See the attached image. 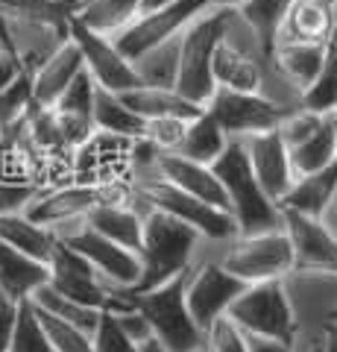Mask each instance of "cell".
Here are the masks:
<instances>
[{"instance_id": "6da1fadb", "label": "cell", "mask_w": 337, "mask_h": 352, "mask_svg": "<svg viewBox=\"0 0 337 352\" xmlns=\"http://www.w3.org/2000/svg\"><path fill=\"white\" fill-rule=\"evenodd\" d=\"M205 238L194 226L170 217L165 212H150L144 217V244H141V279L129 294H141L170 279L182 276L200 258ZM121 291V288H117Z\"/></svg>"}, {"instance_id": "7a4b0ae2", "label": "cell", "mask_w": 337, "mask_h": 352, "mask_svg": "<svg viewBox=\"0 0 337 352\" xmlns=\"http://www.w3.org/2000/svg\"><path fill=\"white\" fill-rule=\"evenodd\" d=\"M200 256L217 258L232 276L246 285L285 279L297 267L285 226L255 235H235L229 241H205Z\"/></svg>"}, {"instance_id": "3957f363", "label": "cell", "mask_w": 337, "mask_h": 352, "mask_svg": "<svg viewBox=\"0 0 337 352\" xmlns=\"http://www.w3.org/2000/svg\"><path fill=\"white\" fill-rule=\"evenodd\" d=\"M211 168L220 176L223 191L229 197V212L237 223V232L255 235V232H270V229H281V206L261 188L241 141H229L226 153Z\"/></svg>"}, {"instance_id": "277c9868", "label": "cell", "mask_w": 337, "mask_h": 352, "mask_svg": "<svg viewBox=\"0 0 337 352\" xmlns=\"http://www.w3.org/2000/svg\"><path fill=\"white\" fill-rule=\"evenodd\" d=\"M185 282H188V270L167 285L141 294L117 291L147 317L153 326V340H159V346H165L167 352H194L205 344V332L191 317L188 300H185Z\"/></svg>"}, {"instance_id": "5b68a950", "label": "cell", "mask_w": 337, "mask_h": 352, "mask_svg": "<svg viewBox=\"0 0 337 352\" xmlns=\"http://www.w3.org/2000/svg\"><path fill=\"white\" fill-rule=\"evenodd\" d=\"M235 9H209L202 12L194 24L182 32V47H179V82L176 91H182L188 100L205 103L214 97L217 82H214V53L220 41L229 32Z\"/></svg>"}, {"instance_id": "8992f818", "label": "cell", "mask_w": 337, "mask_h": 352, "mask_svg": "<svg viewBox=\"0 0 337 352\" xmlns=\"http://www.w3.org/2000/svg\"><path fill=\"white\" fill-rule=\"evenodd\" d=\"M132 182H135L138 197L150 208H156V212H165L170 217L182 220V223L194 226L205 241H229L235 235H241V232H237V223H235L232 212L197 200L194 194L182 191L173 182H167L159 170L156 173H147V176H138V179H132Z\"/></svg>"}, {"instance_id": "52a82bcc", "label": "cell", "mask_w": 337, "mask_h": 352, "mask_svg": "<svg viewBox=\"0 0 337 352\" xmlns=\"http://www.w3.org/2000/svg\"><path fill=\"white\" fill-rule=\"evenodd\" d=\"M226 317L244 335H253V338H270V340L293 344L299 335V323H297V314H293L285 279L246 285Z\"/></svg>"}, {"instance_id": "ba28073f", "label": "cell", "mask_w": 337, "mask_h": 352, "mask_svg": "<svg viewBox=\"0 0 337 352\" xmlns=\"http://www.w3.org/2000/svg\"><path fill=\"white\" fill-rule=\"evenodd\" d=\"M244 288L246 282L232 276L217 258L200 256L194 261V267L188 270V282H185V300H188L191 317L200 323L202 332H209L217 320L229 314Z\"/></svg>"}, {"instance_id": "9c48e42d", "label": "cell", "mask_w": 337, "mask_h": 352, "mask_svg": "<svg viewBox=\"0 0 337 352\" xmlns=\"http://www.w3.org/2000/svg\"><path fill=\"white\" fill-rule=\"evenodd\" d=\"M209 112L220 129L232 141H244L249 135H261V132L279 129L290 109L273 103L264 94H249V91H232V88H217L214 97L205 103Z\"/></svg>"}, {"instance_id": "30bf717a", "label": "cell", "mask_w": 337, "mask_h": 352, "mask_svg": "<svg viewBox=\"0 0 337 352\" xmlns=\"http://www.w3.org/2000/svg\"><path fill=\"white\" fill-rule=\"evenodd\" d=\"M68 36L71 41L80 47L85 71L94 76V82L115 94H126L132 88H141V76L135 71L132 59L117 47V41L103 32H94L85 24H80L77 18H71L68 24Z\"/></svg>"}, {"instance_id": "8fae6325", "label": "cell", "mask_w": 337, "mask_h": 352, "mask_svg": "<svg viewBox=\"0 0 337 352\" xmlns=\"http://www.w3.org/2000/svg\"><path fill=\"white\" fill-rule=\"evenodd\" d=\"M209 9H211L209 0H176V3L150 9V12H141L115 41L129 59H138V56H144L147 50L182 36V32L202 12H209Z\"/></svg>"}, {"instance_id": "7c38bea8", "label": "cell", "mask_w": 337, "mask_h": 352, "mask_svg": "<svg viewBox=\"0 0 337 352\" xmlns=\"http://www.w3.org/2000/svg\"><path fill=\"white\" fill-rule=\"evenodd\" d=\"M56 235L68 247L82 252V256L94 264V270L106 279V285L112 291H117V288L129 291V288H135L138 285V279H141V256L138 252L115 244L112 238L100 235L89 223L68 226V229H62V232H56Z\"/></svg>"}, {"instance_id": "4fadbf2b", "label": "cell", "mask_w": 337, "mask_h": 352, "mask_svg": "<svg viewBox=\"0 0 337 352\" xmlns=\"http://www.w3.org/2000/svg\"><path fill=\"white\" fill-rule=\"evenodd\" d=\"M47 270H50L47 285H53L59 294L71 296V300H77L89 308H100V311H112L117 305V296L112 294V288L106 285L100 273L94 270V264L82 252L68 247L65 241H59Z\"/></svg>"}, {"instance_id": "5bb4252c", "label": "cell", "mask_w": 337, "mask_h": 352, "mask_svg": "<svg viewBox=\"0 0 337 352\" xmlns=\"http://www.w3.org/2000/svg\"><path fill=\"white\" fill-rule=\"evenodd\" d=\"M285 288L297 314L299 332H317L337 314V270H302L293 267L285 276Z\"/></svg>"}, {"instance_id": "9a60e30c", "label": "cell", "mask_w": 337, "mask_h": 352, "mask_svg": "<svg viewBox=\"0 0 337 352\" xmlns=\"http://www.w3.org/2000/svg\"><path fill=\"white\" fill-rule=\"evenodd\" d=\"M106 203L103 185H82V182H62L50 185L30 203L27 214L41 226H50L53 232H62L68 226L85 223L97 206Z\"/></svg>"}, {"instance_id": "2e32d148", "label": "cell", "mask_w": 337, "mask_h": 352, "mask_svg": "<svg viewBox=\"0 0 337 352\" xmlns=\"http://www.w3.org/2000/svg\"><path fill=\"white\" fill-rule=\"evenodd\" d=\"M281 226L290 238L293 258L302 270H337V235L320 217L281 208Z\"/></svg>"}, {"instance_id": "e0dca14e", "label": "cell", "mask_w": 337, "mask_h": 352, "mask_svg": "<svg viewBox=\"0 0 337 352\" xmlns=\"http://www.w3.org/2000/svg\"><path fill=\"white\" fill-rule=\"evenodd\" d=\"M241 144L246 150V159L253 164V173L261 182V188L281 206L285 194L293 188V182H297V173H293L290 150H288L285 141H281L279 129L261 132V135H249L241 141Z\"/></svg>"}, {"instance_id": "ac0fdd59", "label": "cell", "mask_w": 337, "mask_h": 352, "mask_svg": "<svg viewBox=\"0 0 337 352\" xmlns=\"http://www.w3.org/2000/svg\"><path fill=\"white\" fill-rule=\"evenodd\" d=\"M159 173L167 182L176 185V188L194 194L197 200L229 212V197H226L220 176L214 173L211 164L185 159V156H176V153H159Z\"/></svg>"}, {"instance_id": "d6986e66", "label": "cell", "mask_w": 337, "mask_h": 352, "mask_svg": "<svg viewBox=\"0 0 337 352\" xmlns=\"http://www.w3.org/2000/svg\"><path fill=\"white\" fill-rule=\"evenodd\" d=\"M150 214V208L138 200L132 203H108V206H97L94 212L85 217V223L97 229L100 235L112 238L115 244H121L126 250H132L141 256V244H144V217Z\"/></svg>"}, {"instance_id": "ffe728a7", "label": "cell", "mask_w": 337, "mask_h": 352, "mask_svg": "<svg viewBox=\"0 0 337 352\" xmlns=\"http://www.w3.org/2000/svg\"><path fill=\"white\" fill-rule=\"evenodd\" d=\"M337 36V0H293L279 41L332 44Z\"/></svg>"}, {"instance_id": "44dd1931", "label": "cell", "mask_w": 337, "mask_h": 352, "mask_svg": "<svg viewBox=\"0 0 337 352\" xmlns=\"http://www.w3.org/2000/svg\"><path fill=\"white\" fill-rule=\"evenodd\" d=\"M85 71V62H82V53L80 47L71 41L62 44V47L53 53V56L41 65V68L32 71V88H36V106L41 109H50L62 100V94L71 88V82Z\"/></svg>"}, {"instance_id": "7402d4cb", "label": "cell", "mask_w": 337, "mask_h": 352, "mask_svg": "<svg viewBox=\"0 0 337 352\" xmlns=\"http://www.w3.org/2000/svg\"><path fill=\"white\" fill-rule=\"evenodd\" d=\"M50 279L47 264L18 252L0 238V294L12 296L18 302H27L41 285Z\"/></svg>"}, {"instance_id": "603a6c76", "label": "cell", "mask_w": 337, "mask_h": 352, "mask_svg": "<svg viewBox=\"0 0 337 352\" xmlns=\"http://www.w3.org/2000/svg\"><path fill=\"white\" fill-rule=\"evenodd\" d=\"M0 238H3L9 247H15L18 252H24V256L36 258L41 264H50L53 252L59 247V235L53 232L50 226L36 223L27 212L0 214Z\"/></svg>"}, {"instance_id": "cb8c5ba5", "label": "cell", "mask_w": 337, "mask_h": 352, "mask_svg": "<svg viewBox=\"0 0 337 352\" xmlns=\"http://www.w3.org/2000/svg\"><path fill=\"white\" fill-rule=\"evenodd\" d=\"M276 65L279 71L288 76V82L305 94L308 88L317 82V76L329 56V44H305V41H279L276 50Z\"/></svg>"}, {"instance_id": "d4e9b609", "label": "cell", "mask_w": 337, "mask_h": 352, "mask_svg": "<svg viewBox=\"0 0 337 352\" xmlns=\"http://www.w3.org/2000/svg\"><path fill=\"white\" fill-rule=\"evenodd\" d=\"M124 100L129 103L135 115H141L144 120H159V118H185L194 120L197 115H202L205 109L200 103L188 100L176 88H156V85H141L132 91L124 94Z\"/></svg>"}, {"instance_id": "484cf974", "label": "cell", "mask_w": 337, "mask_h": 352, "mask_svg": "<svg viewBox=\"0 0 337 352\" xmlns=\"http://www.w3.org/2000/svg\"><path fill=\"white\" fill-rule=\"evenodd\" d=\"M141 12H144V0H77L71 18L94 32L117 38Z\"/></svg>"}, {"instance_id": "4316f807", "label": "cell", "mask_w": 337, "mask_h": 352, "mask_svg": "<svg viewBox=\"0 0 337 352\" xmlns=\"http://www.w3.org/2000/svg\"><path fill=\"white\" fill-rule=\"evenodd\" d=\"M91 124H94L97 132H108V135H121V138L141 141L147 135V120L129 109L124 94L106 91V88H97Z\"/></svg>"}, {"instance_id": "83f0119b", "label": "cell", "mask_w": 337, "mask_h": 352, "mask_svg": "<svg viewBox=\"0 0 337 352\" xmlns=\"http://www.w3.org/2000/svg\"><path fill=\"white\" fill-rule=\"evenodd\" d=\"M334 191H337V162L332 168H323L317 173L297 176L293 188L285 194V200H281V208H293V212H302L311 217H323Z\"/></svg>"}, {"instance_id": "f1b7e54d", "label": "cell", "mask_w": 337, "mask_h": 352, "mask_svg": "<svg viewBox=\"0 0 337 352\" xmlns=\"http://www.w3.org/2000/svg\"><path fill=\"white\" fill-rule=\"evenodd\" d=\"M229 141L232 138L220 129V124H217V120L209 112H202V115H197L194 120H188V132H185V138H182V144L176 150V156L202 162V164H214L226 153Z\"/></svg>"}, {"instance_id": "f546056e", "label": "cell", "mask_w": 337, "mask_h": 352, "mask_svg": "<svg viewBox=\"0 0 337 352\" xmlns=\"http://www.w3.org/2000/svg\"><path fill=\"white\" fill-rule=\"evenodd\" d=\"M290 162H293V173L297 176H308L323 168H332L337 162V115L325 118L320 132L314 138H308L305 144L293 147Z\"/></svg>"}, {"instance_id": "4dcf8cb0", "label": "cell", "mask_w": 337, "mask_h": 352, "mask_svg": "<svg viewBox=\"0 0 337 352\" xmlns=\"http://www.w3.org/2000/svg\"><path fill=\"white\" fill-rule=\"evenodd\" d=\"M290 6H293V0H246V3L237 9V15L249 24V30L258 36V41L273 53Z\"/></svg>"}, {"instance_id": "1f68e13d", "label": "cell", "mask_w": 337, "mask_h": 352, "mask_svg": "<svg viewBox=\"0 0 337 352\" xmlns=\"http://www.w3.org/2000/svg\"><path fill=\"white\" fill-rule=\"evenodd\" d=\"M179 47H182V36L159 44V47L147 50L144 56L132 59L135 71L141 76V85L176 88V82H179Z\"/></svg>"}, {"instance_id": "d6a6232c", "label": "cell", "mask_w": 337, "mask_h": 352, "mask_svg": "<svg viewBox=\"0 0 337 352\" xmlns=\"http://www.w3.org/2000/svg\"><path fill=\"white\" fill-rule=\"evenodd\" d=\"M30 302L38 305L41 311L59 317V320H65V323H73V326L85 329V332H91V335H94V329H97V323H100V317H103L100 308H89V305H82V302H77V300H71V296L59 294V291L53 288V285H47V282L30 296Z\"/></svg>"}, {"instance_id": "836d02e7", "label": "cell", "mask_w": 337, "mask_h": 352, "mask_svg": "<svg viewBox=\"0 0 337 352\" xmlns=\"http://www.w3.org/2000/svg\"><path fill=\"white\" fill-rule=\"evenodd\" d=\"M36 109V88H32V71H24L12 85L0 91V132L21 126Z\"/></svg>"}, {"instance_id": "e575fe53", "label": "cell", "mask_w": 337, "mask_h": 352, "mask_svg": "<svg viewBox=\"0 0 337 352\" xmlns=\"http://www.w3.org/2000/svg\"><path fill=\"white\" fill-rule=\"evenodd\" d=\"M302 106L311 109V112L320 115H334L337 112V36L329 44V56H325V65L305 94H302Z\"/></svg>"}, {"instance_id": "d590c367", "label": "cell", "mask_w": 337, "mask_h": 352, "mask_svg": "<svg viewBox=\"0 0 337 352\" xmlns=\"http://www.w3.org/2000/svg\"><path fill=\"white\" fill-rule=\"evenodd\" d=\"M32 308H36L38 320H41V326H45V332H47L50 344L56 352H97L91 332H85V329H80V326L65 323V320H59V317L41 311L38 305H32Z\"/></svg>"}, {"instance_id": "8d00e7d4", "label": "cell", "mask_w": 337, "mask_h": 352, "mask_svg": "<svg viewBox=\"0 0 337 352\" xmlns=\"http://www.w3.org/2000/svg\"><path fill=\"white\" fill-rule=\"evenodd\" d=\"M9 352H56L30 300H27V302H21V314H18L15 338H12V344H9Z\"/></svg>"}, {"instance_id": "74e56055", "label": "cell", "mask_w": 337, "mask_h": 352, "mask_svg": "<svg viewBox=\"0 0 337 352\" xmlns=\"http://www.w3.org/2000/svg\"><path fill=\"white\" fill-rule=\"evenodd\" d=\"M97 85L94 76L89 71H82L77 80L71 82V88L62 94V100L50 109H59L62 115H71V118H80V120H91L94 112V100H97Z\"/></svg>"}, {"instance_id": "f35d334b", "label": "cell", "mask_w": 337, "mask_h": 352, "mask_svg": "<svg viewBox=\"0 0 337 352\" xmlns=\"http://www.w3.org/2000/svg\"><path fill=\"white\" fill-rule=\"evenodd\" d=\"M325 118L329 115H320V112H311V109L299 106V109H290L285 115V120L279 124V135L281 141L288 144V150L305 144L308 138H314L320 132V126L325 124Z\"/></svg>"}, {"instance_id": "ab89813d", "label": "cell", "mask_w": 337, "mask_h": 352, "mask_svg": "<svg viewBox=\"0 0 337 352\" xmlns=\"http://www.w3.org/2000/svg\"><path fill=\"white\" fill-rule=\"evenodd\" d=\"M94 349L97 352H144V346L129 338L112 311H103L100 323L94 329Z\"/></svg>"}, {"instance_id": "60d3db41", "label": "cell", "mask_w": 337, "mask_h": 352, "mask_svg": "<svg viewBox=\"0 0 337 352\" xmlns=\"http://www.w3.org/2000/svg\"><path fill=\"white\" fill-rule=\"evenodd\" d=\"M38 194H41L38 185L0 173V214H18V212H27L30 203L36 200Z\"/></svg>"}, {"instance_id": "b9f144b4", "label": "cell", "mask_w": 337, "mask_h": 352, "mask_svg": "<svg viewBox=\"0 0 337 352\" xmlns=\"http://www.w3.org/2000/svg\"><path fill=\"white\" fill-rule=\"evenodd\" d=\"M185 132H188V120L185 118H159V120H147L144 141H150L159 153H176Z\"/></svg>"}, {"instance_id": "7bdbcfd3", "label": "cell", "mask_w": 337, "mask_h": 352, "mask_svg": "<svg viewBox=\"0 0 337 352\" xmlns=\"http://www.w3.org/2000/svg\"><path fill=\"white\" fill-rule=\"evenodd\" d=\"M205 346L209 352H249V340L229 317H223L205 332Z\"/></svg>"}, {"instance_id": "ee69618b", "label": "cell", "mask_w": 337, "mask_h": 352, "mask_svg": "<svg viewBox=\"0 0 337 352\" xmlns=\"http://www.w3.org/2000/svg\"><path fill=\"white\" fill-rule=\"evenodd\" d=\"M18 314H21V302L6 294H0V352H9V344H12V338H15Z\"/></svg>"}, {"instance_id": "f6af8a7d", "label": "cell", "mask_w": 337, "mask_h": 352, "mask_svg": "<svg viewBox=\"0 0 337 352\" xmlns=\"http://www.w3.org/2000/svg\"><path fill=\"white\" fill-rule=\"evenodd\" d=\"M24 71H30V68L21 62V56H18L15 50L0 47V91H3L6 85H12Z\"/></svg>"}, {"instance_id": "bcb514c9", "label": "cell", "mask_w": 337, "mask_h": 352, "mask_svg": "<svg viewBox=\"0 0 337 352\" xmlns=\"http://www.w3.org/2000/svg\"><path fill=\"white\" fill-rule=\"evenodd\" d=\"M246 340H249V352H293V344H285V340L253 338V335H246Z\"/></svg>"}, {"instance_id": "7dc6e473", "label": "cell", "mask_w": 337, "mask_h": 352, "mask_svg": "<svg viewBox=\"0 0 337 352\" xmlns=\"http://www.w3.org/2000/svg\"><path fill=\"white\" fill-rule=\"evenodd\" d=\"M320 349H323V352H337V323H325V326H323Z\"/></svg>"}, {"instance_id": "c3c4849f", "label": "cell", "mask_w": 337, "mask_h": 352, "mask_svg": "<svg viewBox=\"0 0 337 352\" xmlns=\"http://www.w3.org/2000/svg\"><path fill=\"white\" fill-rule=\"evenodd\" d=\"M246 0H209L211 9H241Z\"/></svg>"}, {"instance_id": "681fc988", "label": "cell", "mask_w": 337, "mask_h": 352, "mask_svg": "<svg viewBox=\"0 0 337 352\" xmlns=\"http://www.w3.org/2000/svg\"><path fill=\"white\" fill-rule=\"evenodd\" d=\"M167 3H176V0H144V12H150V9H159V6H167Z\"/></svg>"}, {"instance_id": "f907efd6", "label": "cell", "mask_w": 337, "mask_h": 352, "mask_svg": "<svg viewBox=\"0 0 337 352\" xmlns=\"http://www.w3.org/2000/svg\"><path fill=\"white\" fill-rule=\"evenodd\" d=\"M144 352H167L165 346H159V340H147L144 344Z\"/></svg>"}, {"instance_id": "816d5d0a", "label": "cell", "mask_w": 337, "mask_h": 352, "mask_svg": "<svg viewBox=\"0 0 337 352\" xmlns=\"http://www.w3.org/2000/svg\"><path fill=\"white\" fill-rule=\"evenodd\" d=\"M194 352H209V346H205V344H202L200 349H194Z\"/></svg>"}, {"instance_id": "f5cc1de1", "label": "cell", "mask_w": 337, "mask_h": 352, "mask_svg": "<svg viewBox=\"0 0 337 352\" xmlns=\"http://www.w3.org/2000/svg\"><path fill=\"white\" fill-rule=\"evenodd\" d=\"M332 323H337V314H334V317H332Z\"/></svg>"}]
</instances>
